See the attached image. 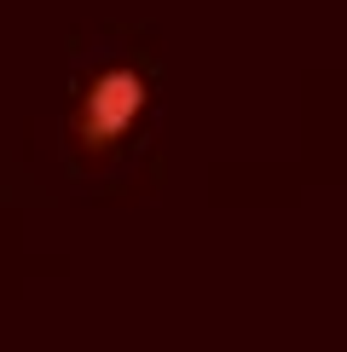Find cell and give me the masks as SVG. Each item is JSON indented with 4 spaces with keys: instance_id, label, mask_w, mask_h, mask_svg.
I'll return each mask as SVG.
<instances>
[{
    "instance_id": "1",
    "label": "cell",
    "mask_w": 347,
    "mask_h": 352,
    "mask_svg": "<svg viewBox=\"0 0 347 352\" xmlns=\"http://www.w3.org/2000/svg\"><path fill=\"white\" fill-rule=\"evenodd\" d=\"M139 110H145V81L134 69H110V76L93 87V98H87V133L116 139L127 122H139Z\"/></svg>"
}]
</instances>
